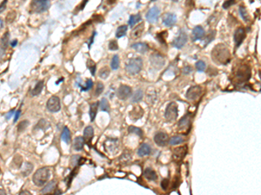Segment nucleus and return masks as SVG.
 <instances>
[{
  "instance_id": "1",
  "label": "nucleus",
  "mask_w": 261,
  "mask_h": 195,
  "mask_svg": "<svg viewBox=\"0 0 261 195\" xmlns=\"http://www.w3.org/2000/svg\"><path fill=\"white\" fill-rule=\"evenodd\" d=\"M212 58L218 64L225 65L231 61V52L224 44L216 45L212 51Z\"/></svg>"
},
{
  "instance_id": "2",
  "label": "nucleus",
  "mask_w": 261,
  "mask_h": 195,
  "mask_svg": "<svg viewBox=\"0 0 261 195\" xmlns=\"http://www.w3.org/2000/svg\"><path fill=\"white\" fill-rule=\"evenodd\" d=\"M251 75H252L251 68L247 64L241 63L239 66H237V69H233L232 81L236 84H241L247 82L251 78Z\"/></svg>"
},
{
  "instance_id": "3",
  "label": "nucleus",
  "mask_w": 261,
  "mask_h": 195,
  "mask_svg": "<svg viewBox=\"0 0 261 195\" xmlns=\"http://www.w3.org/2000/svg\"><path fill=\"white\" fill-rule=\"evenodd\" d=\"M51 176V171L48 167H42L36 171L33 174L32 180L33 183L37 187H43L45 183L49 180Z\"/></svg>"
},
{
  "instance_id": "4",
  "label": "nucleus",
  "mask_w": 261,
  "mask_h": 195,
  "mask_svg": "<svg viewBox=\"0 0 261 195\" xmlns=\"http://www.w3.org/2000/svg\"><path fill=\"white\" fill-rule=\"evenodd\" d=\"M143 67V61L139 57L132 58L128 62L126 66V71L130 75H136L140 72Z\"/></svg>"
},
{
  "instance_id": "5",
  "label": "nucleus",
  "mask_w": 261,
  "mask_h": 195,
  "mask_svg": "<svg viewBox=\"0 0 261 195\" xmlns=\"http://www.w3.org/2000/svg\"><path fill=\"white\" fill-rule=\"evenodd\" d=\"M50 5V0H32L30 3V8L37 13H42L49 9Z\"/></svg>"
},
{
  "instance_id": "6",
  "label": "nucleus",
  "mask_w": 261,
  "mask_h": 195,
  "mask_svg": "<svg viewBox=\"0 0 261 195\" xmlns=\"http://www.w3.org/2000/svg\"><path fill=\"white\" fill-rule=\"evenodd\" d=\"M178 105L176 102H171L169 105L167 106L165 113H164V117L167 121L172 122L178 118Z\"/></svg>"
},
{
  "instance_id": "7",
  "label": "nucleus",
  "mask_w": 261,
  "mask_h": 195,
  "mask_svg": "<svg viewBox=\"0 0 261 195\" xmlns=\"http://www.w3.org/2000/svg\"><path fill=\"white\" fill-rule=\"evenodd\" d=\"M191 125H192V116L190 114H186L183 118H181V120L179 121L178 131L179 133L186 135L187 133H189Z\"/></svg>"
},
{
  "instance_id": "8",
  "label": "nucleus",
  "mask_w": 261,
  "mask_h": 195,
  "mask_svg": "<svg viewBox=\"0 0 261 195\" xmlns=\"http://www.w3.org/2000/svg\"><path fill=\"white\" fill-rule=\"evenodd\" d=\"M47 109L52 113L59 112L60 110V100L58 96H53L50 98L46 103Z\"/></svg>"
},
{
  "instance_id": "9",
  "label": "nucleus",
  "mask_w": 261,
  "mask_h": 195,
  "mask_svg": "<svg viewBox=\"0 0 261 195\" xmlns=\"http://www.w3.org/2000/svg\"><path fill=\"white\" fill-rule=\"evenodd\" d=\"M202 94V89L200 86H193L186 92V98L188 100L194 101L199 97Z\"/></svg>"
},
{
  "instance_id": "10",
  "label": "nucleus",
  "mask_w": 261,
  "mask_h": 195,
  "mask_svg": "<svg viewBox=\"0 0 261 195\" xmlns=\"http://www.w3.org/2000/svg\"><path fill=\"white\" fill-rule=\"evenodd\" d=\"M246 38V30L243 27L238 28L235 33H234V42H235V47L238 48L241 44L243 43L244 39Z\"/></svg>"
},
{
  "instance_id": "11",
  "label": "nucleus",
  "mask_w": 261,
  "mask_h": 195,
  "mask_svg": "<svg viewBox=\"0 0 261 195\" xmlns=\"http://www.w3.org/2000/svg\"><path fill=\"white\" fill-rule=\"evenodd\" d=\"M187 153V147L186 146H183V147H179L177 148H175L173 152H172V157L173 160L175 161H180L182 160Z\"/></svg>"
},
{
  "instance_id": "12",
  "label": "nucleus",
  "mask_w": 261,
  "mask_h": 195,
  "mask_svg": "<svg viewBox=\"0 0 261 195\" xmlns=\"http://www.w3.org/2000/svg\"><path fill=\"white\" fill-rule=\"evenodd\" d=\"M160 14V10L157 6H154L150 9L149 11L146 14V19L149 23H156L158 19V17Z\"/></svg>"
},
{
  "instance_id": "13",
  "label": "nucleus",
  "mask_w": 261,
  "mask_h": 195,
  "mask_svg": "<svg viewBox=\"0 0 261 195\" xmlns=\"http://www.w3.org/2000/svg\"><path fill=\"white\" fill-rule=\"evenodd\" d=\"M131 94H132V89L131 87L127 85H121L117 92V96L120 100H126L131 96Z\"/></svg>"
},
{
  "instance_id": "14",
  "label": "nucleus",
  "mask_w": 261,
  "mask_h": 195,
  "mask_svg": "<svg viewBox=\"0 0 261 195\" xmlns=\"http://www.w3.org/2000/svg\"><path fill=\"white\" fill-rule=\"evenodd\" d=\"M169 140V136L167 134L163 132H158L154 136V142L159 147H164Z\"/></svg>"
},
{
  "instance_id": "15",
  "label": "nucleus",
  "mask_w": 261,
  "mask_h": 195,
  "mask_svg": "<svg viewBox=\"0 0 261 195\" xmlns=\"http://www.w3.org/2000/svg\"><path fill=\"white\" fill-rule=\"evenodd\" d=\"M151 60V63L153 67L157 68V69H160L163 67V65L164 64V57L161 55L158 54H152L150 57Z\"/></svg>"
},
{
  "instance_id": "16",
  "label": "nucleus",
  "mask_w": 261,
  "mask_h": 195,
  "mask_svg": "<svg viewBox=\"0 0 261 195\" xmlns=\"http://www.w3.org/2000/svg\"><path fill=\"white\" fill-rule=\"evenodd\" d=\"M187 42V35L185 31H181L179 33V37L173 41V46L177 49H181Z\"/></svg>"
},
{
  "instance_id": "17",
  "label": "nucleus",
  "mask_w": 261,
  "mask_h": 195,
  "mask_svg": "<svg viewBox=\"0 0 261 195\" xmlns=\"http://www.w3.org/2000/svg\"><path fill=\"white\" fill-rule=\"evenodd\" d=\"M177 22V17L175 14L172 13H167L163 17V23L165 26L167 27H172Z\"/></svg>"
},
{
  "instance_id": "18",
  "label": "nucleus",
  "mask_w": 261,
  "mask_h": 195,
  "mask_svg": "<svg viewBox=\"0 0 261 195\" xmlns=\"http://www.w3.org/2000/svg\"><path fill=\"white\" fill-rule=\"evenodd\" d=\"M193 41H198L201 40L202 38H205V30L203 29L202 26H196L193 30Z\"/></svg>"
},
{
  "instance_id": "19",
  "label": "nucleus",
  "mask_w": 261,
  "mask_h": 195,
  "mask_svg": "<svg viewBox=\"0 0 261 195\" xmlns=\"http://www.w3.org/2000/svg\"><path fill=\"white\" fill-rule=\"evenodd\" d=\"M93 135H94V130H93V128L91 126H88V127L84 128V142L88 143V145H90V142H91Z\"/></svg>"
},
{
  "instance_id": "20",
  "label": "nucleus",
  "mask_w": 261,
  "mask_h": 195,
  "mask_svg": "<svg viewBox=\"0 0 261 195\" xmlns=\"http://www.w3.org/2000/svg\"><path fill=\"white\" fill-rule=\"evenodd\" d=\"M144 114V111L140 107H136L135 108H133L132 110V112L130 113V117L131 119L133 120H137L138 119H140Z\"/></svg>"
},
{
  "instance_id": "21",
  "label": "nucleus",
  "mask_w": 261,
  "mask_h": 195,
  "mask_svg": "<svg viewBox=\"0 0 261 195\" xmlns=\"http://www.w3.org/2000/svg\"><path fill=\"white\" fill-rule=\"evenodd\" d=\"M151 147H150L148 144L146 143H144L142 144L141 146L139 147L138 150V154L140 156V157H144V156H146V155H149L151 154Z\"/></svg>"
},
{
  "instance_id": "22",
  "label": "nucleus",
  "mask_w": 261,
  "mask_h": 195,
  "mask_svg": "<svg viewBox=\"0 0 261 195\" xmlns=\"http://www.w3.org/2000/svg\"><path fill=\"white\" fill-rule=\"evenodd\" d=\"M132 48L134 49L136 51L142 53V54L147 52V50H148V45L145 44V43H136V44H133L132 45Z\"/></svg>"
},
{
  "instance_id": "23",
  "label": "nucleus",
  "mask_w": 261,
  "mask_h": 195,
  "mask_svg": "<svg viewBox=\"0 0 261 195\" xmlns=\"http://www.w3.org/2000/svg\"><path fill=\"white\" fill-rule=\"evenodd\" d=\"M10 44V33L9 32H5L3 37L1 38L0 40V48L3 49L4 50H5L7 49L8 45Z\"/></svg>"
},
{
  "instance_id": "24",
  "label": "nucleus",
  "mask_w": 261,
  "mask_h": 195,
  "mask_svg": "<svg viewBox=\"0 0 261 195\" xmlns=\"http://www.w3.org/2000/svg\"><path fill=\"white\" fill-rule=\"evenodd\" d=\"M144 176L145 177V179H147L148 180H156L158 179V176H157L156 172L151 169V168H146L145 169L144 171Z\"/></svg>"
},
{
  "instance_id": "25",
  "label": "nucleus",
  "mask_w": 261,
  "mask_h": 195,
  "mask_svg": "<svg viewBox=\"0 0 261 195\" xmlns=\"http://www.w3.org/2000/svg\"><path fill=\"white\" fill-rule=\"evenodd\" d=\"M143 31H144V23H142L139 25H138L135 28H133V30H132V34H131L132 38L136 39V38H138L139 37H141Z\"/></svg>"
},
{
  "instance_id": "26",
  "label": "nucleus",
  "mask_w": 261,
  "mask_h": 195,
  "mask_svg": "<svg viewBox=\"0 0 261 195\" xmlns=\"http://www.w3.org/2000/svg\"><path fill=\"white\" fill-rule=\"evenodd\" d=\"M84 145V138L81 136H78L74 139V142H73V148L75 150L80 151L82 150Z\"/></svg>"
},
{
  "instance_id": "27",
  "label": "nucleus",
  "mask_w": 261,
  "mask_h": 195,
  "mask_svg": "<svg viewBox=\"0 0 261 195\" xmlns=\"http://www.w3.org/2000/svg\"><path fill=\"white\" fill-rule=\"evenodd\" d=\"M97 108H98V102H93L90 106V119L91 121H94L96 115H97Z\"/></svg>"
},
{
  "instance_id": "28",
  "label": "nucleus",
  "mask_w": 261,
  "mask_h": 195,
  "mask_svg": "<svg viewBox=\"0 0 261 195\" xmlns=\"http://www.w3.org/2000/svg\"><path fill=\"white\" fill-rule=\"evenodd\" d=\"M43 88H44V81L42 80V81H39V82L35 85L34 89L31 91V95H32V96H38V95L42 92Z\"/></svg>"
},
{
  "instance_id": "29",
  "label": "nucleus",
  "mask_w": 261,
  "mask_h": 195,
  "mask_svg": "<svg viewBox=\"0 0 261 195\" xmlns=\"http://www.w3.org/2000/svg\"><path fill=\"white\" fill-rule=\"evenodd\" d=\"M61 139H62L63 142H65L66 144L70 142V141H71V132H70V130H69V128L67 127L64 128V130H63L62 135H61Z\"/></svg>"
},
{
  "instance_id": "30",
  "label": "nucleus",
  "mask_w": 261,
  "mask_h": 195,
  "mask_svg": "<svg viewBox=\"0 0 261 195\" xmlns=\"http://www.w3.org/2000/svg\"><path fill=\"white\" fill-rule=\"evenodd\" d=\"M32 169H33V165L30 162H25L24 165L23 166L22 174L24 176H27L31 173Z\"/></svg>"
},
{
  "instance_id": "31",
  "label": "nucleus",
  "mask_w": 261,
  "mask_h": 195,
  "mask_svg": "<svg viewBox=\"0 0 261 195\" xmlns=\"http://www.w3.org/2000/svg\"><path fill=\"white\" fill-rule=\"evenodd\" d=\"M139 21H141V15L140 14H136V15H132L130 17L129 19V25L132 28L136 23H139Z\"/></svg>"
},
{
  "instance_id": "32",
  "label": "nucleus",
  "mask_w": 261,
  "mask_h": 195,
  "mask_svg": "<svg viewBox=\"0 0 261 195\" xmlns=\"http://www.w3.org/2000/svg\"><path fill=\"white\" fill-rule=\"evenodd\" d=\"M127 30H128V28H127L126 25H121V26H119L118 28V30H117V32H116V38H123L124 36H126Z\"/></svg>"
},
{
  "instance_id": "33",
  "label": "nucleus",
  "mask_w": 261,
  "mask_h": 195,
  "mask_svg": "<svg viewBox=\"0 0 261 195\" xmlns=\"http://www.w3.org/2000/svg\"><path fill=\"white\" fill-rule=\"evenodd\" d=\"M239 14L241 16V17L244 19V21H246V22H249V21H250V16L248 14V12H247L246 8L244 7V6H240L239 9Z\"/></svg>"
},
{
  "instance_id": "34",
  "label": "nucleus",
  "mask_w": 261,
  "mask_h": 195,
  "mask_svg": "<svg viewBox=\"0 0 261 195\" xmlns=\"http://www.w3.org/2000/svg\"><path fill=\"white\" fill-rule=\"evenodd\" d=\"M56 187V181L55 180H52L45 187H44V189L41 191L42 193H51L52 190L54 189V187Z\"/></svg>"
},
{
  "instance_id": "35",
  "label": "nucleus",
  "mask_w": 261,
  "mask_h": 195,
  "mask_svg": "<svg viewBox=\"0 0 261 195\" xmlns=\"http://www.w3.org/2000/svg\"><path fill=\"white\" fill-rule=\"evenodd\" d=\"M100 108H101V110L104 111V112H109V111H110L109 102H108V101H107L105 98L102 99L101 102H100Z\"/></svg>"
},
{
  "instance_id": "36",
  "label": "nucleus",
  "mask_w": 261,
  "mask_h": 195,
  "mask_svg": "<svg viewBox=\"0 0 261 195\" xmlns=\"http://www.w3.org/2000/svg\"><path fill=\"white\" fill-rule=\"evenodd\" d=\"M142 98H143V91L141 90H138L133 94L132 102H138L139 101H141Z\"/></svg>"
},
{
  "instance_id": "37",
  "label": "nucleus",
  "mask_w": 261,
  "mask_h": 195,
  "mask_svg": "<svg viewBox=\"0 0 261 195\" xmlns=\"http://www.w3.org/2000/svg\"><path fill=\"white\" fill-rule=\"evenodd\" d=\"M111 67L113 70L118 69V68L119 67V57L118 55H115L112 58V62H111Z\"/></svg>"
},
{
  "instance_id": "38",
  "label": "nucleus",
  "mask_w": 261,
  "mask_h": 195,
  "mask_svg": "<svg viewBox=\"0 0 261 195\" xmlns=\"http://www.w3.org/2000/svg\"><path fill=\"white\" fill-rule=\"evenodd\" d=\"M128 131L129 133L131 134H136L138 136H142L143 135V131H142L140 128H137V127H134V126H130L129 128H128Z\"/></svg>"
},
{
  "instance_id": "39",
  "label": "nucleus",
  "mask_w": 261,
  "mask_h": 195,
  "mask_svg": "<svg viewBox=\"0 0 261 195\" xmlns=\"http://www.w3.org/2000/svg\"><path fill=\"white\" fill-rule=\"evenodd\" d=\"M170 144L172 145V146H175V145H179V144H181V143L184 142V140L179 137V136H173L172 138L170 139Z\"/></svg>"
},
{
  "instance_id": "40",
  "label": "nucleus",
  "mask_w": 261,
  "mask_h": 195,
  "mask_svg": "<svg viewBox=\"0 0 261 195\" xmlns=\"http://www.w3.org/2000/svg\"><path fill=\"white\" fill-rule=\"evenodd\" d=\"M109 75H110V70H109V69L107 67H104L103 68V69H101L100 71H99V76H100L101 78H103V79H106V78L109 76Z\"/></svg>"
},
{
  "instance_id": "41",
  "label": "nucleus",
  "mask_w": 261,
  "mask_h": 195,
  "mask_svg": "<svg viewBox=\"0 0 261 195\" xmlns=\"http://www.w3.org/2000/svg\"><path fill=\"white\" fill-rule=\"evenodd\" d=\"M196 69L199 72H203L205 69V63L203 61H199L196 62Z\"/></svg>"
},
{
  "instance_id": "42",
  "label": "nucleus",
  "mask_w": 261,
  "mask_h": 195,
  "mask_svg": "<svg viewBox=\"0 0 261 195\" xmlns=\"http://www.w3.org/2000/svg\"><path fill=\"white\" fill-rule=\"evenodd\" d=\"M92 86H93L92 80H91V79H87V80H86V83H85V86L82 87L81 90H82V91H88V90H90L92 88Z\"/></svg>"
},
{
  "instance_id": "43",
  "label": "nucleus",
  "mask_w": 261,
  "mask_h": 195,
  "mask_svg": "<svg viewBox=\"0 0 261 195\" xmlns=\"http://www.w3.org/2000/svg\"><path fill=\"white\" fill-rule=\"evenodd\" d=\"M215 31H212L210 34H209V36H207V37H205V45L208 44H210L213 39H214V37H215Z\"/></svg>"
},
{
  "instance_id": "44",
  "label": "nucleus",
  "mask_w": 261,
  "mask_h": 195,
  "mask_svg": "<svg viewBox=\"0 0 261 195\" xmlns=\"http://www.w3.org/2000/svg\"><path fill=\"white\" fill-rule=\"evenodd\" d=\"M29 124V122L27 120H23L19 123V125L18 126V132H23L25 128H27V125Z\"/></svg>"
},
{
  "instance_id": "45",
  "label": "nucleus",
  "mask_w": 261,
  "mask_h": 195,
  "mask_svg": "<svg viewBox=\"0 0 261 195\" xmlns=\"http://www.w3.org/2000/svg\"><path fill=\"white\" fill-rule=\"evenodd\" d=\"M109 49L111 50H117L119 49V45H118V43L115 41V40H112L110 43H109Z\"/></svg>"
},
{
  "instance_id": "46",
  "label": "nucleus",
  "mask_w": 261,
  "mask_h": 195,
  "mask_svg": "<svg viewBox=\"0 0 261 195\" xmlns=\"http://www.w3.org/2000/svg\"><path fill=\"white\" fill-rule=\"evenodd\" d=\"M103 90H104V85H103V83H97V88H96V92H95L96 96H99V95L103 92Z\"/></svg>"
},
{
  "instance_id": "47",
  "label": "nucleus",
  "mask_w": 261,
  "mask_h": 195,
  "mask_svg": "<svg viewBox=\"0 0 261 195\" xmlns=\"http://www.w3.org/2000/svg\"><path fill=\"white\" fill-rule=\"evenodd\" d=\"M234 4H235V0H226L223 4V8L228 9L229 7H231V5H233Z\"/></svg>"
},
{
  "instance_id": "48",
  "label": "nucleus",
  "mask_w": 261,
  "mask_h": 195,
  "mask_svg": "<svg viewBox=\"0 0 261 195\" xmlns=\"http://www.w3.org/2000/svg\"><path fill=\"white\" fill-rule=\"evenodd\" d=\"M168 186H169V180L164 179V180H162V182H161V187H162V189H163L164 191L167 190Z\"/></svg>"
},
{
  "instance_id": "49",
  "label": "nucleus",
  "mask_w": 261,
  "mask_h": 195,
  "mask_svg": "<svg viewBox=\"0 0 261 195\" xmlns=\"http://www.w3.org/2000/svg\"><path fill=\"white\" fill-rule=\"evenodd\" d=\"M90 62H91V66L89 67L90 71H91V73L92 74V75H95V71H96V65L93 63L92 61H90Z\"/></svg>"
},
{
  "instance_id": "50",
  "label": "nucleus",
  "mask_w": 261,
  "mask_h": 195,
  "mask_svg": "<svg viewBox=\"0 0 261 195\" xmlns=\"http://www.w3.org/2000/svg\"><path fill=\"white\" fill-rule=\"evenodd\" d=\"M192 71H193V69H192V67H191V66H186V67H185L184 69H183V73H184V74H186V75H187V74H190Z\"/></svg>"
},
{
  "instance_id": "51",
  "label": "nucleus",
  "mask_w": 261,
  "mask_h": 195,
  "mask_svg": "<svg viewBox=\"0 0 261 195\" xmlns=\"http://www.w3.org/2000/svg\"><path fill=\"white\" fill-rule=\"evenodd\" d=\"M20 114H21V110L19 109V110H18L17 112H16L15 114V118H14V122H16L17 120H18V118H19V115H20Z\"/></svg>"
},
{
  "instance_id": "52",
  "label": "nucleus",
  "mask_w": 261,
  "mask_h": 195,
  "mask_svg": "<svg viewBox=\"0 0 261 195\" xmlns=\"http://www.w3.org/2000/svg\"><path fill=\"white\" fill-rule=\"evenodd\" d=\"M6 2H7V0H5V1L3 2V4L0 5V12H2L3 11H5V4H6Z\"/></svg>"
},
{
  "instance_id": "53",
  "label": "nucleus",
  "mask_w": 261,
  "mask_h": 195,
  "mask_svg": "<svg viewBox=\"0 0 261 195\" xmlns=\"http://www.w3.org/2000/svg\"><path fill=\"white\" fill-rule=\"evenodd\" d=\"M14 113H15V111H14V109L11 110V111L9 112V114H6V119H7V120H8V119H10V118H11V117L12 116V114H13Z\"/></svg>"
},
{
  "instance_id": "54",
  "label": "nucleus",
  "mask_w": 261,
  "mask_h": 195,
  "mask_svg": "<svg viewBox=\"0 0 261 195\" xmlns=\"http://www.w3.org/2000/svg\"><path fill=\"white\" fill-rule=\"evenodd\" d=\"M95 35H96V32H94L93 33V35H92V37H91V38L90 39V43H89V47L91 46V44H92V41H93V38H94V37H95Z\"/></svg>"
},
{
  "instance_id": "55",
  "label": "nucleus",
  "mask_w": 261,
  "mask_h": 195,
  "mask_svg": "<svg viewBox=\"0 0 261 195\" xmlns=\"http://www.w3.org/2000/svg\"><path fill=\"white\" fill-rule=\"evenodd\" d=\"M17 44H18V41H17V40H14V41H12V42L11 43V45L12 47H15Z\"/></svg>"
},
{
  "instance_id": "56",
  "label": "nucleus",
  "mask_w": 261,
  "mask_h": 195,
  "mask_svg": "<svg viewBox=\"0 0 261 195\" xmlns=\"http://www.w3.org/2000/svg\"><path fill=\"white\" fill-rule=\"evenodd\" d=\"M23 193H28V194H30L29 192H26V191H25V192H21V193H20V194H23Z\"/></svg>"
},
{
  "instance_id": "57",
  "label": "nucleus",
  "mask_w": 261,
  "mask_h": 195,
  "mask_svg": "<svg viewBox=\"0 0 261 195\" xmlns=\"http://www.w3.org/2000/svg\"><path fill=\"white\" fill-rule=\"evenodd\" d=\"M0 193H1V194H5V192L3 191V190H0Z\"/></svg>"
},
{
  "instance_id": "58",
  "label": "nucleus",
  "mask_w": 261,
  "mask_h": 195,
  "mask_svg": "<svg viewBox=\"0 0 261 195\" xmlns=\"http://www.w3.org/2000/svg\"><path fill=\"white\" fill-rule=\"evenodd\" d=\"M173 2H179V1H180V0H172Z\"/></svg>"
},
{
  "instance_id": "59",
  "label": "nucleus",
  "mask_w": 261,
  "mask_h": 195,
  "mask_svg": "<svg viewBox=\"0 0 261 195\" xmlns=\"http://www.w3.org/2000/svg\"><path fill=\"white\" fill-rule=\"evenodd\" d=\"M151 1H155V0H151Z\"/></svg>"
}]
</instances>
